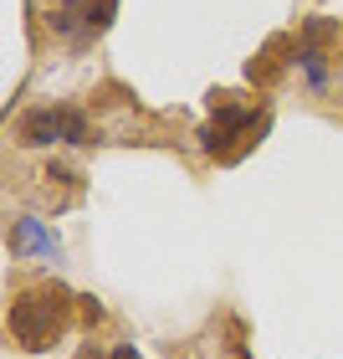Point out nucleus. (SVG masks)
<instances>
[{"instance_id":"7","label":"nucleus","mask_w":343,"mask_h":359,"mask_svg":"<svg viewBox=\"0 0 343 359\" xmlns=\"http://www.w3.org/2000/svg\"><path fill=\"white\" fill-rule=\"evenodd\" d=\"M88 139V118L77 108H62V144H83Z\"/></svg>"},{"instance_id":"2","label":"nucleus","mask_w":343,"mask_h":359,"mask_svg":"<svg viewBox=\"0 0 343 359\" xmlns=\"http://www.w3.org/2000/svg\"><path fill=\"white\" fill-rule=\"evenodd\" d=\"M251 123H256V113H251V108L220 103V108H216V123H210V128H200V144H205L210 154H225V144H231L236 134H246Z\"/></svg>"},{"instance_id":"3","label":"nucleus","mask_w":343,"mask_h":359,"mask_svg":"<svg viewBox=\"0 0 343 359\" xmlns=\"http://www.w3.org/2000/svg\"><path fill=\"white\" fill-rule=\"evenodd\" d=\"M62 139V108H36L21 118V144H57Z\"/></svg>"},{"instance_id":"11","label":"nucleus","mask_w":343,"mask_h":359,"mask_svg":"<svg viewBox=\"0 0 343 359\" xmlns=\"http://www.w3.org/2000/svg\"><path fill=\"white\" fill-rule=\"evenodd\" d=\"M108 359H139V349H134V344H118V349H113Z\"/></svg>"},{"instance_id":"10","label":"nucleus","mask_w":343,"mask_h":359,"mask_svg":"<svg viewBox=\"0 0 343 359\" xmlns=\"http://www.w3.org/2000/svg\"><path fill=\"white\" fill-rule=\"evenodd\" d=\"M77 303H83V318H88V323L103 318V303H97V298H77Z\"/></svg>"},{"instance_id":"1","label":"nucleus","mask_w":343,"mask_h":359,"mask_svg":"<svg viewBox=\"0 0 343 359\" xmlns=\"http://www.w3.org/2000/svg\"><path fill=\"white\" fill-rule=\"evenodd\" d=\"M67 303H72V292L62 283L41 287V292H21V298L10 303V334H15V344H21V349H46V344H52V334L62 329V318H67Z\"/></svg>"},{"instance_id":"6","label":"nucleus","mask_w":343,"mask_h":359,"mask_svg":"<svg viewBox=\"0 0 343 359\" xmlns=\"http://www.w3.org/2000/svg\"><path fill=\"white\" fill-rule=\"evenodd\" d=\"M298 62H302V72H307V83H313V88L328 83V67H323V52H318V46H302Z\"/></svg>"},{"instance_id":"5","label":"nucleus","mask_w":343,"mask_h":359,"mask_svg":"<svg viewBox=\"0 0 343 359\" xmlns=\"http://www.w3.org/2000/svg\"><path fill=\"white\" fill-rule=\"evenodd\" d=\"M10 252H57V241L41 231L36 221H15V236H10Z\"/></svg>"},{"instance_id":"4","label":"nucleus","mask_w":343,"mask_h":359,"mask_svg":"<svg viewBox=\"0 0 343 359\" xmlns=\"http://www.w3.org/2000/svg\"><path fill=\"white\" fill-rule=\"evenodd\" d=\"M287 46H292L287 36H272L267 46H261V52L246 62V77H251V83H272V77L282 72V52H287Z\"/></svg>"},{"instance_id":"12","label":"nucleus","mask_w":343,"mask_h":359,"mask_svg":"<svg viewBox=\"0 0 343 359\" xmlns=\"http://www.w3.org/2000/svg\"><path fill=\"white\" fill-rule=\"evenodd\" d=\"M77 359H103V354H97L92 344H83V349H77Z\"/></svg>"},{"instance_id":"9","label":"nucleus","mask_w":343,"mask_h":359,"mask_svg":"<svg viewBox=\"0 0 343 359\" xmlns=\"http://www.w3.org/2000/svg\"><path fill=\"white\" fill-rule=\"evenodd\" d=\"M113 11H118V0H97V11H88V31L113 26Z\"/></svg>"},{"instance_id":"8","label":"nucleus","mask_w":343,"mask_h":359,"mask_svg":"<svg viewBox=\"0 0 343 359\" xmlns=\"http://www.w3.org/2000/svg\"><path fill=\"white\" fill-rule=\"evenodd\" d=\"M328 36H338L333 21H307L302 26V46H318V41H328Z\"/></svg>"}]
</instances>
